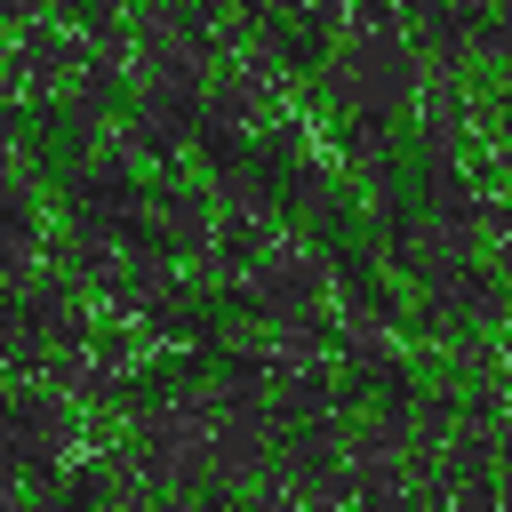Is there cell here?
Returning a JSON list of instances; mask_svg holds the SVG:
<instances>
[{"label": "cell", "mask_w": 512, "mask_h": 512, "mask_svg": "<svg viewBox=\"0 0 512 512\" xmlns=\"http://www.w3.org/2000/svg\"><path fill=\"white\" fill-rule=\"evenodd\" d=\"M344 152H352V168H344V192L360 200V216H368L376 232H392V176H384V128H376V120H360Z\"/></svg>", "instance_id": "1"}]
</instances>
